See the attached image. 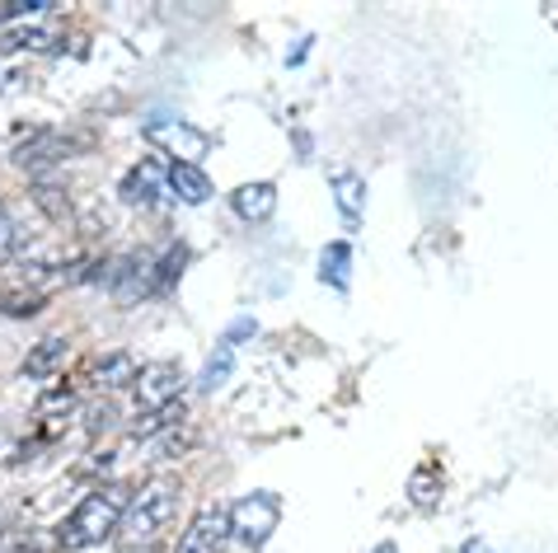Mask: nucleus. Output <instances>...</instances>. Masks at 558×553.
I'll list each match as a JSON object with an SVG mask.
<instances>
[{
  "label": "nucleus",
  "instance_id": "nucleus-22",
  "mask_svg": "<svg viewBox=\"0 0 558 553\" xmlns=\"http://www.w3.org/2000/svg\"><path fill=\"white\" fill-rule=\"evenodd\" d=\"M183 263H189V249H183V244H174V249L160 258V286H174V276H179Z\"/></svg>",
  "mask_w": 558,
  "mask_h": 553
},
{
  "label": "nucleus",
  "instance_id": "nucleus-10",
  "mask_svg": "<svg viewBox=\"0 0 558 553\" xmlns=\"http://www.w3.org/2000/svg\"><path fill=\"white\" fill-rule=\"evenodd\" d=\"M230 207H235V217H244V221H268L277 207V188L272 183H240V188L230 193Z\"/></svg>",
  "mask_w": 558,
  "mask_h": 553
},
{
  "label": "nucleus",
  "instance_id": "nucleus-7",
  "mask_svg": "<svg viewBox=\"0 0 558 553\" xmlns=\"http://www.w3.org/2000/svg\"><path fill=\"white\" fill-rule=\"evenodd\" d=\"M85 142H75V136H61V132H43L34 136V142H24L20 150H14V164L20 169H43V164H57V160H71L75 150H81Z\"/></svg>",
  "mask_w": 558,
  "mask_h": 553
},
{
  "label": "nucleus",
  "instance_id": "nucleus-23",
  "mask_svg": "<svg viewBox=\"0 0 558 553\" xmlns=\"http://www.w3.org/2000/svg\"><path fill=\"white\" fill-rule=\"evenodd\" d=\"M108 422H118V413H113V404H108V408H104V404H99V408H89V437H99V432H104V427H108Z\"/></svg>",
  "mask_w": 558,
  "mask_h": 553
},
{
  "label": "nucleus",
  "instance_id": "nucleus-5",
  "mask_svg": "<svg viewBox=\"0 0 558 553\" xmlns=\"http://www.w3.org/2000/svg\"><path fill=\"white\" fill-rule=\"evenodd\" d=\"M108 282H113V296L122 305H136V300H146L150 291H160V263H155L150 254H132V258H122V263H113Z\"/></svg>",
  "mask_w": 558,
  "mask_h": 553
},
{
  "label": "nucleus",
  "instance_id": "nucleus-28",
  "mask_svg": "<svg viewBox=\"0 0 558 553\" xmlns=\"http://www.w3.org/2000/svg\"><path fill=\"white\" fill-rule=\"evenodd\" d=\"M0 540H5V516H0Z\"/></svg>",
  "mask_w": 558,
  "mask_h": 553
},
{
  "label": "nucleus",
  "instance_id": "nucleus-17",
  "mask_svg": "<svg viewBox=\"0 0 558 553\" xmlns=\"http://www.w3.org/2000/svg\"><path fill=\"white\" fill-rule=\"evenodd\" d=\"M155 188H160V169L142 164V169H132L128 174V183H122V197H128V202H146Z\"/></svg>",
  "mask_w": 558,
  "mask_h": 553
},
{
  "label": "nucleus",
  "instance_id": "nucleus-27",
  "mask_svg": "<svg viewBox=\"0 0 558 553\" xmlns=\"http://www.w3.org/2000/svg\"><path fill=\"white\" fill-rule=\"evenodd\" d=\"M376 553H395V544H380V549H376Z\"/></svg>",
  "mask_w": 558,
  "mask_h": 553
},
{
  "label": "nucleus",
  "instance_id": "nucleus-11",
  "mask_svg": "<svg viewBox=\"0 0 558 553\" xmlns=\"http://www.w3.org/2000/svg\"><path fill=\"white\" fill-rule=\"evenodd\" d=\"M132 380H136V366L128 352H108V357L89 366V385H99V390H122V385L132 390Z\"/></svg>",
  "mask_w": 558,
  "mask_h": 553
},
{
  "label": "nucleus",
  "instance_id": "nucleus-14",
  "mask_svg": "<svg viewBox=\"0 0 558 553\" xmlns=\"http://www.w3.org/2000/svg\"><path fill=\"white\" fill-rule=\"evenodd\" d=\"M333 197H338V211H343L348 221L362 217V197H366V183L356 174H338L333 179Z\"/></svg>",
  "mask_w": 558,
  "mask_h": 553
},
{
  "label": "nucleus",
  "instance_id": "nucleus-16",
  "mask_svg": "<svg viewBox=\"0 0 558 553\" xmlns=\"http://www.w3.org/2000/svg\"><path fill=\"white\" fill-rule=\"evenodd\" d=\"M52 34H43V28L34 24H24V28H5L0 34V57H10V52H24V48H48Z\"/></svg>",
  "mask_w": 558,
  "mask_h": 553
},
{
  "label": "nucleus",
  "instance_id": "nucleus-24",
  "mask_svg": "<svg viewBox=\"0 0 558 553\" xmlns=\"http://www.w3.org/2000/svg\"><path fill=\"white\" fill-rule=\"evenodd\" d=\"M413 493H417V502H432V493H437V479H432V469H423L413 479Z\"/></svg>",
  "mask_w": 558,
  "mask_h": 553
},
{
  "label": "nucleus",
  "instance_id": "nucleus-13",
  "mask_svg": "<svg viewBox=\"0 0 558 553\" xmlns=\"http://www.w3.org/2000/svg\"><path fill=\"white\" fill-rule=\"evenodd\" d=\"M48 305V291H34V286H5L0 291V310L14 315V319H28Z\"/></svg>",
  "mask_w": 558,
  "mask_h": 553
},
{
  "label": "nucleus",
  "instance_id": "nucleus-12",
  "mask_svg": "<svg viewBox=\"0 0 558 553\" xmlns=\"http://www.w3.org/2000/svg\"><path fill=\"white\" fill-rule=\"evenodd\" d=\"M66 337H43V343L28 352L24 357V376H34V380H43V376H52L61 361H66Z\"/></svg>",
  "mask_w": 558,
  "mask_h": 553
},
{
  "label": "nucleus",
  "instance_id": "nucleus-25",
  "mask_svg": "<svg viewBox=\"0 0 558 553\" xmlns=\"http://www.w3.org/2000/svg\"><path fill=\"white\" fill-rule=\"evenodd\" d=\"M0 553H28V549H24L20 540H10V544H5V549H0Z\"/></svg>",
  "mask_w": 558,
  "mask_h": 553
},
{
  "label": "nucleus",
  "instance_id": "nucleus-9",
  "mask_svg": "<svg viewBox=\"0 0 558 553\" xmlns=\"http://www.w3.org/2000/svg\"><path fill=\"white\" fill-rule=\"evenodd\" d=\"M169 188H174V197L179 202H189V207H203V202H211V179L203 174L197 164H169Z\"/></svg>",
  "mask_w": 558,
  "mask_h": 553
},
{
  "label": "nucleus",
  "instance_id": "nucleus-4",
  "mask_svg": "<svg viewBox=\"0 0 558 553\" xmlns=\"http://www.w3.org/2000/svg\"><path fill=\"white\" fill-rule=\"evenodd\" d=\"M277 516H282V506H277L272 493H254V497H240L235 512H230V534H240L244 544H263L268 534L277 530Z\"/></svg>",
  "mask_w": 558,
  "mask_h": 553
},
{
  "label": "nucleus",
  "instance_id": "nucleus-20",
  "mask_svg": "<svg viewBox=\"0 0 558 553\" xmlns=\"http://www.w3.org/2000/svg\"><path fill=\"white\" fill-rule=\"evenodd\" d=\"M230 366H235V352L221 347V352H211V361H207V371H203V390H216L221 380L230 376Z\"/></svg>",
  "mask_w": 558,
  "mask_h": 553
},
{
  "label": "nucleus",
  "instance_id": "nucleus-26",
  "mask_svg": "<svg viewBox=\"0 0 558 553\" xmlns=\"http://www.w3.org/2000/svg\"><path fill=\"white\" fill-rule=\"evenodd\" d=\"M136 553H160V549H155V544H142V549H136Z\"/></svg>",
  "mask_w": 558,
  "mask_h": 553
},
{
  "label": "nucleus",
  "instance_id": "nucleus-8",
  "mask_svg": "<svg viewBox=\"0 0 558 553\" xmlns=\"http://www.w3.org/2000/svg\"><path fill=\"white\" fill-rule=\"evenodd\" d=\"M150 142L174 150V160H179V164H193V160L207 150V136H203V132H193V127H179V122H155V127H150Z\"/></svg>",
  "mask_w": 558,
  "mask_h": 553
},
{
  "label": "nucleus",
  "instance_id": "nucleus-19",
  "mask_svg": "<svg viewBox=\"0 0 558 553\" xmlns=\"http://www.w3.org/2000/svg\"><path fill=\"white\" fill-rule=\"evenodd\" d=\"M34 197H38V207L48 211L52 221H71V202H66V193H61V188H52V183H38Z\"/></svg>",
  "mask_w": 558,
  "mask_h": 553
},
{
  "label": "nucleus",
  "instance_id": "nucleus-15",
  "mask_svg": "<svg viewBox=\"0 0 558 553\" xmlns=\"http://www.w3.org/2000/svg\"><path fill=\"white\" fill-rule=\"evenodd\" d=\"M183 398L179 404H169V408H155V413H142V418L132 422V437H155V432H165V427H174V422H183Z\"/></svg>",
  "mask_w": 558,
  "mask_h": 553
},
{
  "label": "nucleus",
  "instance_id": "nucleus-3",
  "mask_svg": "<svg viewBox=\"0 0 558 553\" xmlns=\"http://www.w3.org/2000/svg\"><path fill=\"white\" fill-rule=\"evenodd\" d=\"M132 394H136V404H142V413L179 404V394H183V371H179L174 361H150V366H142V371H136Z\"/></svg>",
  "mask_w": 558,
  "mask_h": 553
},
{
  "label": "nucleus",
  "instance_id": "nucleus-2",
  "mask_svg": "<svg viewBox=\"0 0 558 553\" xmlns=\"http://www.w3.org/2000/svg\"><path fill=\"white\" fill-rule=\"evenodd\" d=\"M174 502H179V483H174V479L146 483L142 493L132 497V506H128V516H122L118 534H128V540H136V544H150L155 534H160L165 520L174 516Z\"/></svg>",
  "mask_w": 558,
  "mask_h": 553
},
{
  "label": "nucleus",
  "instance_id": "nucleus-1",
  "mask_svg": "<svg viewBox=\"0 0 558 553\" xmlns=\"http://www.w3.org/2000/svg\"><path fill=\"white\" fill-rule=\"evenodd\" d=\"M128 506H132L128 488H118V483L113 488H99V493H89L66 516V526L57 530V544L61 549H95V544H104L108 534H118L122 516H128Z\"/></svg>",
  "mask_w": 558,
  "mask_h": 553
},
{
  "label": "nucleus",
  "instance_id": "nucleus-21",
  "mask_svg": "<svg viewBox=\"0 0 558 553\" xmlns=\"http://www.w3.org/2000/svg\"><path fill=\"white\" fill-rule=\"evenodd\" d=\"M324 282H348V244H333V249H324Z\"/></svg>",
  "mask_w": 558,
  "mask_h": 553
},
{
  "label": "nucleus",
  "instance_id": "nucleus-6",
  "mask_svg": "<svg viewBox=\"0 0 558 553\" xmlns=\"http://www.w3.org/2000/svg\"><path fill=\"white\" fill-rule=\"evenodd\" d=\"M226 534H230V512H221V506H203V512L189 520V530L179 534L174 553H216Z\"/></svg>",
  "mask_w": 558,
  "mask_h": 553
},
{
  "label": "nucleus",
  "instance_id": "nucleus-18",
  "mask_svg": "<svg viewBox=\"0 0 558 553\" xmlns=\"http://www.w3.org/2000/svg\"><path fill=\"white\" fill-rule=\"evenodd\" d=\"M24 244H28V235H24V225H20V221H14V217H10V211H5V207H0V263H10V258H14V254H20V249H24Z\"/></svg>",
  "mask_w": 558,
  "mask_h": 553
}]
</instances>
